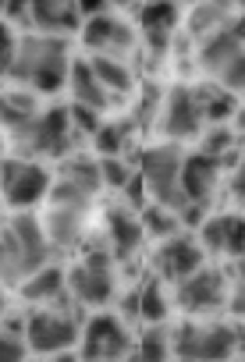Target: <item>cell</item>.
I'll list each match as a JSON object with an SVG mask.
<instances>
[{
	"instance_id": "1",
	"label": "cell",
	"mask_w": 245,
	"mask_h": 362,
	"mask_svg": "<svg viewBox=\"0 0 245 362\" xmlns=\"http://www.w3.org/2000/svg\"><path fill=\"white\" fill-rule=\"evenodd\" d=\"M68 71H72V54L64 36H47V33L18 36V50L8 78H15L33 93H57L68 86Z\"/></svg>"
},
{
	"instance_id": "2",
	"label": "cell",
	"mask_w": 245,
	"mask_h": 362,
	"mask_svg": "<svg viewBox=\"0 0 245 362\" xmlns=\"http://www.w3.org/2000/svg\"><path fill=\"white\" fill-rule=\"evenodd\" d=\"M181 160H185V153L174 142H156V146L142 149V160H139V177L146 185L149 203L174 210V214H181L188 206L185 189H181Z\"/></svg>"
},
{
	"instance_id": "3",
	"label": "cell",
	"mask_w": 245,
	"mask_h": 362,
	"mask_svg": "<svg viewBox=\"0 0 245 362\" xmlns=\"http://www.w3.org/2000/svg\"><path fill=\"white\" fill-rule=\"evenodd\" d=\"M241 330L227 323H181L171 330V355L178 362H227L238 351Z\"/></svg>"
},
{
	"instance_id": "4",
	"label": "cell",
	"mask_w": 245,
	"mask_h": 362,
	"mask_svg": "<svg viewBox=\"0 0 245 362\" xmlns=\"http://www.w3.org/2000/svg\"><path fill=\"white\" fill-rule=\"evenodd\" d=\"M82 337V320L68 316V309L61 305V298L54 305H40L25 313V344L36 355H64L79 344Z\"/></svg>"
},
{
	"instance_id": "5",
	"label": "cell",
	"mask_w": 245,
	"mask_h": 362,
	"mask_svg": "<svg viewBox=\"0 0 245 362\" xmlns=\"http://www.w3.org/2000/svg\"><path fill=\"white\" fill-rule=\"evenodd\" d=\"M54 174L40 163V160H25V156H8L0 160V199L18 214H33V206H40L50 196Z\"/></svg>"
},
{
	"instance_id": "6",
	"label": "cell",
	"mask_w": 245,
	"mask_h": 362,
	"mask_svg": "<svg viewBox=\"0 0 245 362\" xmlns=\"http://www.w3.org/2000/svg\"><path fill=\"white\" fill-rule=\"evenodd\" d=\"M132 351H135V344H132V334L121 323V316L96 313L82 323L79 362H125Z\"/></svg>"
},
{
	"instance_id": "7",
	"label": "cell",
	"mask_w": 245,
	"mask_h": 362,
	"mask_svg": "<svg viewBox=\"0 0 245 362\" xmlns=\"http://www.w3.org/2000/svg\"><path fill=\"white\" fill-rule=\"evenodd\" d=\"M118 291V277H114V263H110V252L107 249H93L86 252L72 270H68V295L79 302V305H107Z\"/></svg>"
},
{
	"instance_id": "8",
	"label": "cell",
	"mask_w": 245,
	"mask_h": 362,
	"mask_svg": "<svg viewBox=\"0 0 245 362\" xmlns=\"http://www.w3.org/2000/svg\"><path fill=\"white\" fill-rule=\"evenodd\" d=\"M203 267H206V252H203L199 238H192L185 231L160 242L156 252H153V277L167 281V284H181L185 277H192Z\"/></svg>"
},
{
	"instance_id": "9",
	"label": "cell",
	"mask_w": 245,
	"mask_h": 362,
	"mask_svg": "<svg viewBox=\"0 0 245 362\" xmlns=\"http://www.w3.org/2000/svg\"><path fill=\"white\" fill-rule=\"evenodd\" d=\"M203 124L206 121H203V110L195 103L192 86H171L164 103H160V128H164V135L174 146H181L185 139L203 135Z\"/></svg>"
},
{
	"instance_id": "10",
	"label": "cell",
	"mask_w": 245,
	"mask_h": 362,
	"mask_svg": "<svg viewBox=\"0 0 245 362\" xmlns=\"http://www.w3.org/2000/svg\"><path fill=\"white\" fill-rule=\"evenodd\" d=\"M79 33H82V43H86L89 57H96V54H103V57H125V54L135 50V43H139V33H135L128 22H121L114 11L82 22Z\"/></svg>"
},
{
	"instance_id": "11",
	"label": "cell",
	"mask_w": 245,
	"mask_h": 362,
	"mask_svg": "<svg viewBox=\"0 0 245 362\" xmlns=\"http://www.w3.org/2000/svg\"><path fill=\"white\" fill-rule=\"evenodd\" d=\"M174 302L188 313H210L227 302V277L217 267H203L181 284H174Z\"/></svg>"
},
{
	"instance_id": "12",
	"label": "cell",
	"mask_w": 245,
	"mask_h": 362,
	"mask_svg": "<svg viewBox=\"0 0 245 362\" xmlns=\"http://www.w3.org/2000/svg\"><path fill=\"white\" fill-rule=\"evenodd\" d=\"M199 245L203 252H217V256H245V217L234 214L206 217L199 228Z\"/></svg>"
},
{
	"instance_id": "13",
	"label": "cell",
	"mask_w": 245,
	"mask_h": 362,
	"mask_svg": "<svg viewBox=\"0 0 245 362\" xmlns=\"http://www.w3.org/2000/svg\"><path fill=\"white\" fill-rule=\"evenodd\" d=\"M220 160L206 156V153H185L181 160V189H185V199L195 203V206H206L213 189H217V177H220Z\"/></svg>"
},
{
	"instance_id": "14",
	"label": "cell",
	"mask_w": 245,
	"mask_h": 362,
	"mask_svg": "<svg viewBox=\"0 0 245 362\" xmlns=\"http://www.w3.org/2000/svg\"><path fill=\"white\" fill-rule=\"evenodd\" d=\"M103 228H107V252L118 256V259L135 256V252L142 249V242H146L142 221H139V214L128 210V206H114V210H107Z\"/></svg>"
},
{
	"instance_id": "15",
	"label": "cell",
	"mask_w": 245,
	"mask_h": 362,
	"mask_svg": "<svg viewBox=\"0 0 245 362\" xmlns=\"http://www.w3.org/2000/svg\"><path fill=\"white\" fill-rule=\"evenodd\" d=\"M40 114H43L40 93H33V89H25V86L0 89V128H4V132L22 135Z\"/></svg>"
},
{
	"instance_id": "16",
	"label": "cell",
	"mask_w": 245,
	"mask_h": 362,
	"mask_svg": "<svg viewBox=\"0 0 245 362\" xmlns=\"http://www.w3.org/2000/svg\"><path fill=\"white\" fill-rule=\"evenodd\" d=\"M68 93H72V103H75V107H86V110H93V114H100V117L118 103V100L96 82V75H93V68H89L86 57L72 61V71H68Z\"/></svg>"
},
{
	"instance_id": "17",
	"label": "cell",
	"mask_w": 245,
	"mask_h": 362,
	"mask_svg": "<svg viewBox=\"0 0 245 362\" xmlns=\"http://www.w3.org/2000/svg\"><path fill=\"white\" fill-rule=\"evenodd\" d=\"M178 18H181V11L174 4H146V8H139V36H142V43L153 54H164L171 47V40H174Z\"/></svg>"
},
{
	"instance_id": "18",
	"label": "cell",
	"mask_w": 245,
	"mask_h": 362,
	"mask_svg": "<svg viewBox=\"0 0 245 362\" xmlns=\"http://www.w3.org/2000/svg\"><path fill=\"white\" fill-rule=\"evenodd\" d=\"M29 18H33V29L47 33V36H64V33H75L82 29V18H79V4H57V0H36L29 4Z\"/></svg>"
},
{
	"instance_id": "19",
	"label": "cell",
	"mask_w": 245,
	"mask_h": 362,
	"mask_svg": "<svg viewBox=\"0 0 245 362\" xmlns=\"http://www.w3.org/2000/svg\"><path fill=\"white\" fill-rule=\"evenodd\" d=\"M43 235L50 242V249H68L82 238L86 231V210H68V206H50L43 214Z\"/></svg>"
},
{
	"instance_id": "20",
	"label": "cell",
	"mask_w": 245,
	"mask_h": 362,
	"mask_svg": "<svg viewBox=\"0 0 245 362\" xmlns=\"http://www.w3.org/2000/svg\"><path fill=\"white\" fill-rule=\"evenodd\" d=\"M64 291H68V274H64L61 267H50V263L18 284V295H22L33 309H40V305H54Z\"/></svg>"
},
{
	"instance_id": "21",
	"label": "cell",
	"mask_w": 245,
	"mask_h": 362,
	"mask_svg": "<svg viewBox=\"0 0 245 362\" xmlns=\"http://www.w3.org/2000/svg\"><path fill=\"white\" fill-rule=\"evenodd\" d=\"M245 50V40L238 36V29L231 25V29H224V33H217V36H210V40H203V47H199V68L206 71V75H220L238 54Z\"/></svg>"
},
{
	"instance_id": "22",
	"label": "cell",
	"mask_w": 245,
	"mask_h": 362,
	"mask_svg": "<svg viewBox=\"0 0 245 362\" xmlns=\"http://www.w3.org/2000/svg\"><path fill=\"white\" fill-rule=\"evenodd\" d=\"M86 61H89L96 82H100L114 100H118V96H128V93L135 89V71L125 64V57H103V54H96V57H86Z\"/></svg>"
},
{
	"instance_id": "23",
	"label": "cell",
	"mask_w": 245,
	"mask_h": 362,
	"mask_svg": "<svg viewBox=\"0 0 245 362\" xmlns=\"http://www.w3.org/2000/svg\"><path fill=\"white\" fill-rule=\"evenodd\" d=\"M132 128H135V117H114V121H103L93 135V149L100 156H125L128 142H132Z\"/></svg>"
},
{
	"instance_id": "24",
	"label": "cell",
	"mask_w": 245,
	"mask_h": 362,
	"mask_svg": "<svg viewBox=\"0 0 245 362\" xmlns=\"http://www.w3.org/2000/svg\"><path fill=\"white\" fill-rule=\"evenodd\" d=\"M132 355H135L139 362H171L174 355H171V330H167V323L146 327Z\"/></svg>"
},
{
	"instance_id": "25",
	"label": "cell",
	"mask_w": 245,
	"mask_h": 362,
	"mask_svg": "<svg viewBox=\"0 0 245 362\" xmlns=\"http://www.w3.org/2000/svg\"><path fill=\"white\" fill-rule=\"evenodd\" d=\"M139 221H142V231L153 235V238H160V242L181 235V217H178L174 210L156 206V203H146V206L139 210Z\"/></svg>"
},
{
	"instance_id": "26",
	"label": "cell",
	"mask_w": 245,
	"mask_h": 362,
	"mask_svg": "<svg viewBox=\"0 0 245 362\" xmlns=\"http://www.w3.org/2000/svg\"><path fill=\"white\" fill-rule=\"evenodd\" d=\"M139 320H146V327L167 320V298H164V288L156 277L139 284Z\"/></svg>"
},
{
	"instance_id": "27",
	"label": "cell",
	"mask_w": 245,
	"mask_h": 362,
	"mask_svg": "<svg viewBox=\"0 0 245 362\" xmlns=\"http://www.w3.org/2000/svg\"><path fill=\"white\" fill-rule=\"evenodd\" d=\"M135 174H139V167H132L125 156H100V181H103V189L125 192Z\"/></svg>"
},
{
	"instance_id": "28",
	"label": "cell",
	"mask_w": 245,
	"mask_h": 362,
	"mask_svg": "<svg viewBox=\"0 0 245 362\" xmlns=\"http://www.w3.org/2000/svg\"><path fill=\"white\" fill-rule=\"evenodd\" d=\"M217 86L227 89L231 96H234V93H245V50H241V54H238V57L217 75Z\"/></svg>"
},
{
	"instance_id": "29",
	"label": "cell",
	"mask_w": 245,
	"mask_h": 362,
	"mask_svg": "<svg viewBox=\"0 0 245 362\" xmlns=\"http://www.w3.org/2000/svg\"><path fill=\"white\" fill-rule=\"evenodd\" d=\"M25 358H29L25 337H15V334L0 330V362H25Z\"/></svg>"
},
{
	"instance_id": "30",
	"label": "cell",
	"mask_w": 245,
	"mask_h": 362,
	"mask_svg": "<svg viewBox=\"0 0 245 362\" xmlns=\"http://www.w3.org/2000/svg\"><path fill=\"white\" fill-rule=\"evenodd\" d=\"M227 305L234 309V316H245V284H234V291L227 295Z\"/></svg>"
},
{
	"instance_id": "31",
	"label": "cell",
	"mask_w": 245,
	"mask_h": 362,
	"mask_svg": "<svg viewBox=\"0 0 245 362\" xmlns=\"http://www.w3.org/2000/svg\"><path fill=\"white\" fill-rule=\"evenodd\" d=\"M234 196L245 199V156H238V167H234Z\"/></svg>"
},
{
	"instance_id": "32",
	"label": "cell",
	"mask_w": 245,
	"mask_h": 362,
	"mask_svg": "<svg viewBox=\"0 0 245 362\" xmlns=\"http://www.w3.org/2000/svg\"><path fill=\"white\" fill-rule=\"evenodd\" d=\"M4 316H8V291L0 284V323H4Z\"/></svg>"
},
{
	"instance_id": "33",
	"label": "cell",
	"mask_w": 245,
	"mask_h": 362,
	"mask_svg": "<svg viewBox=\"0 0 245 362\" xmlns=\"http://www.w3.org/2000/svg\"><path fill=\"white\" fill-rule=\"evenodd\" d=\"M238 284H245V263H241V281H238Z\"/></svg>"
},
{
	"instance_id": "34",
	"label": "cell",
	"mask_w": 245,
	"mask_h": 362,
	"mask_svg": "<svg viewBox=\"0 0 245 362\" xmlns=\"http://www.w3.org/2000/svg\"><path fill=\"white\" fill-rule=\"evenodd\" d=\"M0 149H4V139H0Z\"/></svg>"
},
{
	"instance_id": "35",
	"label": "cell",
	"mask_w": 245,
	"mask_h": 362,
	"mask_svg": "<svg viewBox=\"0 0 245 362\" xmlns=\"http://www.w3.org/2000/svg\"><path fill=\"white\" fill-rule=\"evenodd\" d=\"M171 362H178V358H171Z\"/></svg>"
}]
</instances>
